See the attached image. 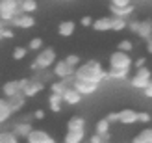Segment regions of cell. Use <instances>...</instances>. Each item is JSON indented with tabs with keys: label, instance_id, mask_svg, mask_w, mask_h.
Returning a JSON list of instances; mask_svg holds the SVG:
<instances>
[{
	"label": "cell",
	"instance_id": "cell-31",
	"mask_svg": "<svg viewBox=\"0 0 152 143\" xmlns=\"http://www.w3.org/2000/svg\"><path fill=\"white\" fill-rule=\"evenodd\" d=\"M50 89H52V93H54V95H63L65 89H67V84L61 82V80H58V82H54V84L50 86Z\"/></svg>",
	"mask_w": 152,
	"mask_h": 143
},
{
	"label": "cell",
	"instance_id": "cell-12",
	"mask_svg": "<svg viewBox=\"0 0 152 143\" xmlns=\"http://www.w3.org/2000/svg\"><path fill=\"white\" fill-rule=\"evenodd\" d=\"M26 141L28 143H52L54 141V138L50 136L48 132H45V130H32L30 132V136L26 138Z\"/></svg>",
	"mask_w": 152,
	"mask_h": 143
},
{
	"label": "cell",
	"instance_id": "cell-46",
	"mask_svg": "<svg viewBox=\"0 0 152 143\" xmlns=\"http://www.w3.org/2000/svg\"><path fill=\"white\" fill-rule=\"evenodd\" d=\"M147 52H148V54H152V37L147 41Z\"/></svg>",
	"mask_w": 152,
	"mask_h": 143
},
{
	"label": "cell",
	"instance_id": "cell-5",
	"mask_svg": "<svg viewBox=\"0 0 152 143\" xmlns=\"http://www.w3.org/2000/svg\"><path fill=\"white\" fill-rule=\"evenodd\" d=\"M150 82H152V71L148 69V67H141V69H137L135 74L130 78V84L135 89H145Z\"/></svg>",
	"mask_w": 152,
	"mask_h": 143
},
{
	"label": "cell",
	"instance_id": "cell-1",
	"mask_svg": "<svg viewBox=\"0 0 152 143\" xmlns=\"http://www.w3.org/2000/svg\"><path fill=\"white\" fill-rule=\"evenodd\" d=\"M74 78L89 80V82H95V84H100V82H104L106 78L110 80L108 71H104V67H102V63L98 62V59H89V62H86L83 65H80L78 69H76Z\"/></svg>",
	"mask_w": 152,
	"mask_h": 143
},
{
	"label": "cell",
	"instance_id": "cell-36",
	"mask_svg": "<svg viewBox=\"0 0 152 143\" xmlns=\"http://www.w3.org/2000/svg\"><path fill=\"white\" fill-rule=\"evenodd\" d=\"M106 139H110V134H106V136H100V134H93L89 139V143H106Z\"/></svg>",
	"mask_w": 152,
	"mask_h": 143
},
{
	"label": "cell",
	"instance_id": "cell-25",
	"mask_svg": "<svg viewBox=\"0 0 152 143\" xmlns=\"http://www.w3.org/2000/svg\"><path fill=\"white\" fill-rule=\"evenodd\" d=\"M130 69H108V76L110 80H126Z\"/></svg>",
	"mask_w": 152,
	"mask_h": 143
},
{
	"label": "cell",
	"instance_id": "cell-11",
	"mask_svg": "<svg viewBox=\"0 0 152 143\" xmlns=\"http://www.w3.org/2000/svg\"><path fill=\"white\" fill-rule=\"evenodd\" d=\"M139 121V111H135L132 108H124V110H119V123L123 125H134Z\"/></svg>",
	"mask_w": 152,
	"mask_h": 143
},
{
	"label": "cell",
	"instance_id": "cell-43",
	"mask_svg": "<svg viewBox=\"0 0 152 143\" xmlns=\"http://www.w3.org/2000/svg\"><path fill=\"white\" fill-rule=\"evenodd\" d=\"M34 119H45V110H34Z\"/></svg>",
	"mask_w": 152,
	"mask_h": 143
},
{
	"label": "cell",
	"instance_id": "cell-45",
	"mask_svg": "<svg viewBox=\"0 0 152 143\" xmlns=\"http://www.w3.org/2000/svg\"><path fill=\"white\" fill-rule=\"evenodd\" d=\"M106 119H108L110 123H119V111H117V114H110Z\"/></svg>",
	"mask_w": 152,
	"mask_h": 143
},
{
	"label": "cell",
	"instance_id": "cell-7",
	"mask_svg": "<svg viewBox=\"0 0 152 143\" xmlns=\"http://www.w3.org/2000/svg\"><path fill=\"white\" fill-rule=\"evenodd\" d=\"M72 87H74L82 97H86V95H93L96 89H98V84H95V82H89V80H78V78H74Z\"/></svg>",
	"mask_w": 152,
	"mask_h": 143
},
{
	"label": "cell",
	"instance_id": "cell-49",
	"mask_svg": "<svg viewBox=\"0 0 152 143\" xmlns=\"http://www.w3.org/2000/svg\"><path fill=\"white\" fill-rule=\"evenodd\" d=\"M63 2H71V0H63Z\"/></svg>",
	"mask_w": 152,
	"mask_h": 143
},
{
	"label": "cell",
	"instance_id": "cell-32",
	"mask_svg": "<svg viewBox=\"0 0 152 143\" xmlns=\"http://www.w3.org/2000/svg\"><path fill=\"white\" fill-rule=\"evenodd\" d=\"M26 54H28V48L26 47H15L13 48V59H24L26 58Z\"/></svg>",
	"mask_w": 152,
	"mask_h": 143
},
{
	"label": "cell",
	"instance_id": "cell-18",
	"mask_svg": "<svg viewBox=\"0 0 152 143\" xmlns=\"http://www.w3.org/2000/svg\"><path fill=\"white\" fill-rule=\"evenodd\" d=\"M34 130V126H32V123H24V121H19L17 125L13 126V132L17 134L19 138H28L30 136V132Z\"/></svg>",
	"mask_w": 152,
	"mask_h": 143
},
{
	"label": "cell",
	"instance_id": "cell-6",
	"mask_svg": "<svg viewBox=\"0 0 152 143\" xmlns=\"http://www.w3.org/2000/svg\"><path fill=\"white\" fill-rule=\"evenodd\" d=\"M52 73H54V76H58L59 80L63 78H71L76 74V69L74 67H71L69 63L65 62V59H59V62L54 63V69H52Z\"/></svg>",
	"mask_w": 152,
	"mask_h": 143
},
{
	"label": "cell",
	"instance_id": "cell-38",
	"mask_svg": "<svg viewBox=\"0 0 152 143\" xmlns=\"http://www.w3.org/2000/svg\"><path fill=\"white\" fill-rule=\"evenodd\" d=\"M128 28H130L134 34H137V30H139V21H128Z\"/></svg>",
	"mask_w": 152,
	"mask_h": 143
},
{
	"label": "cell",
	"instance_id": "cell-3",
	"mask_svg": "<svg viewBox=\"0 0 152 143\" xmlns=\"http://www.w3.org/2000/svg\"><path fill=\"white\" fill-rule=\"evenodd\" d=\"M17 15H20V4L17 0H0V19L11 22Z\"/></svg>",
	"mask_w": 152,
	"mask_h": 143
},
{
	"label": "cell",
	"instance_id": "cell-2",
	"mask_svg": "<svg viewBox=\"0 0 152 143\" xmlns=\"http://www.w3.org/2000/svg\"><path fill=\"white\" fill-rule=\"evenodd\" d=\"M58 62L56 59V50L52 47H47V48H41L39 54L35 56V59L32 63H30V69H32L34 73L35 71H43V69H48V67H52Z\"/></svg>",
	"mask_w": 152,
	"mask_h": 143
},
{
	"label": "cell",
	"instance_id": "cell-35",
	"mask_svg": "<svg viewBox=\"0 0 152 143\" xmlns=\"http://www.w3.org/2000/svg\"><path fill=\"white\" fill-rule=\"evenodd\" d=\"M65 62L69 63L71 67H74V69H76V67L80 65V56H76V54H69V56L65 58Z\"/></svg>",
	"mask_w": 152,
	"mask_h": 143
},
{
	"label": "cell",
	"instance_id": "cell-47",
	"mask_svg": "<svg viewBox=\"0 0 152 143\" xmlns=\"http://www.w3.org/2000/svg\"><path fill=\"white\" fill-rule=\"evenodd\" d=\"M4 39V35H2V30H0V41H2Z\"/></svg>",
	"mask_w": 152,
	"mask_h": 143
},
{
	"label": "cell",
	"instance_id": "cell-33",
	"mask_svg": "<svg viewBox=\"0 0 152 143\" xmlns=\"http://www.w3.org/2000/svg\"><path fill=\"white\" fill-rule=\"evenodd\" d=\"M43 48V39L41 37H34L28 43V50H41Z\"/></svg>",
	"mask_w": 152,
	"mask_h": 143
},
{
	"label": "cell",
	"instance_id": "cell-42",
	"mask_svg": "<svg viewBox=\"0 0 152 143\" xmlns=\"http://www.w3.org/2000/svg\"><path fill=\"white\" fill-rule=\"evenodd\" d=\"M2 35L6 37V39H11V37H15V35H13V30H11V28H4V30H2Z\"/></svg>",
	"mask_w": 152,
	"mask_h": 143
},
{
	"label": "cell",
	"instance_id": "cell-37",
	"mask_svg": "<svg viewBox=\"0 0 152 143\" xmlns=\"http://www.w3.org/2000/svg\"><path fill=\"white\" fill-rule=\"evenodd\" d=\"M111 6L115 7H126V6H132V0H110Z\"/></svg>",
	"mask_w": 152,
	"mask_h": 143
},
{
	"label": "cell",
	"instance_id": "cell-13",
	"mask_svg": "<svg viewBox=\"0 0 152 143\" xmlns=\"http://www.w3.org/2000/svg\"><path fill=\"white\" fill-rule=\"evenodd\" d=\"M137 35L141 39L148 41L152 37V19H143L139 21V30H137Z\"/></svg>",
	"mask_w": 152,
	"mask_h": 143
},
{
	"label": "cell",
	"instance_id": "cell-10",
	"mask_svg": "<svg viewBox=\"0 0 152 143\" xmlns=\"http://www.w3.org/2000/svg\"><path fill=\"white\" fill-rule=\"evenodd\" d=\"M2 93H4V99H11V97H17L22 93V87H20V82L19 80H10L2 86Z\"/></svg>",
	"mask_w": 152,
	"mask_h": 143
},
{
	"label": "cell",
	"instance_id": "cell-19",
	"mask_svg": "<svg viewBox=\"0 0 152 143\" xmlns=\"http://www.w3.org/2000/svg\"><path fill=\"white\" fill-rule=\"evenodd\" d=\"M132 143H152V126L148 128H143L139 134H135Z\"/></svg>",
	"mask_w": 152,
	"mask_h": 143
},
{
	"label": "cell",
	"instance_id": "cell-48",
	"mask_svg": "<svg viewBox=\"0 0 152 143\" xmlns=\"http://www.w3.org/2000/svg\"><path fill=\"white\" fill-rule=\"evenodd\" d=\"M17 2H19V4H20V2H24V0H17Z\"/></svg>",
	"mask_w": 152,
	"mask_h": 143
},
{
	"label": "cell",
	"instance_id": "cell-23",
	"mask_svg": "<svg viewBox=\"0 0 152 143\" xmlns=\"http://www.w3.org/2000/svg\"><path fill=\"white\" fill-rule=\"evenodd\" d=\"M7 102H10V108H11V111L15 114V111H19L22 106H24V102H26V97L24 95H17V97H11V99H7Z\"/></svg>",
	"mask_w": 152,
	"mask_h": 143
},
{
	"label": "cell",
	"instance_id": "cell-30",
	"mask_svg": "<svg viewBox=\"0 0 152 143\" xmlns=\"http://www.w3.org/2000/svg\"><path fill=\"white\" fill-rule=\"evenodd\" d=\"M52 76H54V73L48 71V69H43V71H35L34 73V78H37L39 82H43V84H45V80H50Z\"/></svg>",
	"mask_w": 152,
	"mask_h": 143
},
{
	"label": "cell",
	"instance_id": "cell-41",
	"mask_svg": "<svg viewBox=\"0 0 152 143\" xmlns=\"http://www.w3.org/2000/svg\"><path fill=\"white\" fill-rule=\"evenodd\" d=\"M143 95H145L147 99H152V82H150V84H148L145 89H143Z\"/></svg>",
	"mask_w": 152,
	"mask_h": 143
},
{
	"label": "cell",
	"instance_id": "cell-26",
	"mask_svg": "<svg viewBox=\"0 0 152 143\" xmlns=\"http://www.w3.org/2000/svg\"><path fill=\"white\" fill-rule=\"evenodd\" d=\"M37 0H24V2H20V13H28L32 15L35 10H37Z\"/></svg>",
	"mask_w": 152,
	"mask_h": 143
},
{
	"label": "cell",
	"instance_id": "cell-17",
	"mask_svg": "<svg viewBox=\"0 0 152 143\" xmlns=\"http://www.w3.org/2000/svg\"><path fill=\"white\" fill-rule=\"evenodd\" d=\"M93 30L95 32H108L111 30V17H98L93 21Z\"/></svg>",
	"mask_w": 152,
	"mask_h": 143
},
{
	"label": "cell",
	"instance_id": "cell-9",
	"mask_svg": "<svg viewBox=\"0 0 152 143\" xmlns=\"http://www.w3.org/2000/svg\"><path fill=\"white\" fill-rule=\"evenodd\" d=\"M11 26L15 28H22V30H28V28H32L35 26V19H34V15H28V13H20L17 15L11 22H10Z\"/></svg>",
	"mask_w": 152,
	"mask_h": 143
},
{
	"label": "cell",
	"instance_id": "cell-44",
	"mask_svg": "<svg viewBox=\"0 0 152 143\" xmlns=\"http://www.w3.org/2000/svg\"><path fill=\"white\" fill-rule=\"evenodd\" d=\"M145 63H147L145 58H137V59H135V69H141V67H145Z\"/></svg>",
	"mask_w": 152,
	"mask_h": 143
},
{
	"label": "cell",
	"instance_id": "cell-40",
	"mask_svg": "<svg viewBox=\"0 0 152 143\" xmlns=\"http://www.w3.org/2000/svg\"><path fill=\"white\" fill-rule=\"evenodd\" d=\"M80 24H82V26H93V19H91L89 15H86V17H82Z\"/></svg>",
	"mask_w": 152,
	"mask_h": 143
},
{
	"label": "cell",
	"instance_id": "cell-20",
	"mask_svg": "<svg viewBox=\"0 0 152 143\" xmlns=\"http://www.w3.org/2000/svg\"><path fill=\"white\" fill-rule=\"evenodd\" d=\"M13 115V111L10 108V102H7V99H0V123L7 121Z\"/></svg>",
	"mask_w": 152,
	"mask_h": 143
},
{
	"label": "cell",
	"instance_id": "cell-4",
	"mask_svg": "<svg viewBox=\"0 0 152 143\" xmlns=\"http://www.w3.org/2000/svg\"><path fill=\"white\" fill-rule=\"evenodd\" d=\"M132 63H134V59L130 58L128 52L115 50L110 56V69H130Z\"/></svg>",
	"mask_w": 152,
	"mask_h": 143
},
{
	"label": "cell",
	"instance_id": "cell-16",
	"mask_svg": "<svg viewBox=\"0 0 152 143\" xmlns=\"http://www.w3.org/2000/svg\"><path fill=\"white\" fill-rule=\"evenodd\" d=\"M80 100H82V95L76 91L72 86L65 89V93H63V102H65V104H71V106H74V104H78Z\"/></svg>",
	"mask_w": 152,
	"mask_h": 143
},
{
	"label": "cell",
	"instance_id": "cell-22",
	"mask_svg": "<svg viewBox=\"0 0 152 143\" xmlns=\"http://www.w3.org/2000/svg\"><path fill=\"white\" fill-rule=\"evenodd\" d=\"M110 10L113 13V17H130V15L134 13V6H126V7H115V6H110Z\"/></svg>",
	"mask_w": 152,
	"mask_h": 143
},
{
	"label": "cell",
	"instance_id": "cell-28",
	"mask_svg": "<svg viewBox=\"0 0 152 143\" xmlns=\"http://www.w3.org/2000/svg\"><path fill=\"white\" fill-rule=\"evenodd\" d=\"M110 121L108 119H100V121L96 123V126H95V134H100V136H106V134H110Z\"/></svg>",
	"mask_w": 152,
	"mask_h": 143
},
{
	"label": "cell",
	"instance_id": "cell-29",
	"mask_svg": "<svg viewBox=\"0 0 152 143\" xmlns=\"http://www.w3.org/2000/svg\"><path fill=\"white\" fill-rule=\"evenodd\" d=\"M0 143H19V136L15 132H0Z\"/></svg>",
	"mask_w": 152,
	"mask_h": 143
},
{
	"label": "cell",
	"instance_id": "cell-8",
	"mask_svg": "<svg viewBox=\"0 0 152 143\" xmlns=\"http://www.w3.org/2000/svg\"><path fill=\"white\" fill-rule=\"evenodd\" d=\"M43 89H45L43 82H39L37 78H28V84L22 87V95L28 99V97H35L37 93H41Z\"/></svg>",
	"mask_w": 152,
	"mask_h": 143
},
{
	"label": "cell",
	"instance_id": "cell-14",
	"mask_svg": "<svg viewBox=\"0 0 152 143\" xmlns=\"http://www.w3.org/2000/svg\"><path fill=\"white\" fill-rule=\"evenodd\" d=\"M83 138H86V128H82V130H67L65 138H63V143H82Z\"/></svg>",
	"mask_w": 152,
	"mask_h": 143
},
{
	"label": "cell",
	"instance_id": "cell-15",
	"mask_svg": "<svg viewBox=\"0 0 152 143\" xmlns=\"http://www.w3.org/2000/svg\"><path fill=\"white\" fill-rule=\"evenodd\" d=\"M74 30H76V22L74 21H61L59 26H58V34L61 37H71L74 34Z\"/></svg>",
	"mask_w": 152,
	"mask_h": 143
},
{
	"label": "cell",
	"instance_id": "cell-21",
	"mask_svg": "<svg viewBox=\"0 0 152 143\" xmlns=\"http://www.w3.org/2000/svg\"><path fill=\"white\" fill-rule=\"evenodd\" d=\"M61 104H63V95H54L52 93L48 97V106H50V110L54 111V114L61 111Z\"/></svg>",
	"mask_w": 152,
	"mask_h": 143
},
{
	"label": "cell",
	"instance_id": "cell-39",
	"mask_svg": "<svg viewBox=\"0 0 152 143\" xmlns=\"http://www.w3.org/2000/svg\"><path fill=\"white\" fill-rule=\"evenodd\" d=\"M150 114H147V111H139V121L141 123H150Z\"/></svg>",
	"mask_w": 152,
	"mask_h": 143
},
{
	"label": "cell",
	"instance_id": "cell-34",
	"mask_svg": "<svg viewBox=\"0 0 152 143\" xmlns=\"http://www.w3.org/2000/svg\"><path fill=\"white\" fill-rule=\"evenodd\" d=\"M134 48V43L132 41H128V39H123V41H119L117 45V50H123V52H128L130 54V50Z\"/></svg>",
	"mask_w": 152,
	"mask_h": 143
},
{
	"label": "cell",
	"instance_id": "cell-24",
	"mask_svg": "<svg viewBox=\"0 0 152 143\" xmlns=\"http://www.w3.org/2000/svg\"><path fill=\"white\" fill-rule=\"evenodd\" d=\"M82 128H86V119H83V117L74 115V117L69 119V123H67V130H82Z\"/></svg>",
	"mask_w": 152,
	"mask_h": 143
},
{
	"label": "cell",
	"instance_id": "cell-50",
	"mask_svg": "<svg viewBox=\"0 0 152 143\" xmlns=\"http://www.w3.org/2000/svg\"><path fill=\"white\" fill-rule=\"evenodd\" d=\"M52 143H56V141H52Z\"/></svg>",
	"mask_w": 152,
	"mask_h": 143
},
{
	"label": "cell",
	"instance_id": "cell-27",
	"mask_svg": "<svg viewBox=\"0 0 152 143\" xmlns=\"http://www.w3.org/2000/svg\"><path fill=\"white\" fill-rule=\"evenodd\" d=\"M128 26V21L123 17H111V30L113 32H123V30Z\"/></svg>",
	"mask_w": 152,
	"mask_h": 143
}]
</instances>
